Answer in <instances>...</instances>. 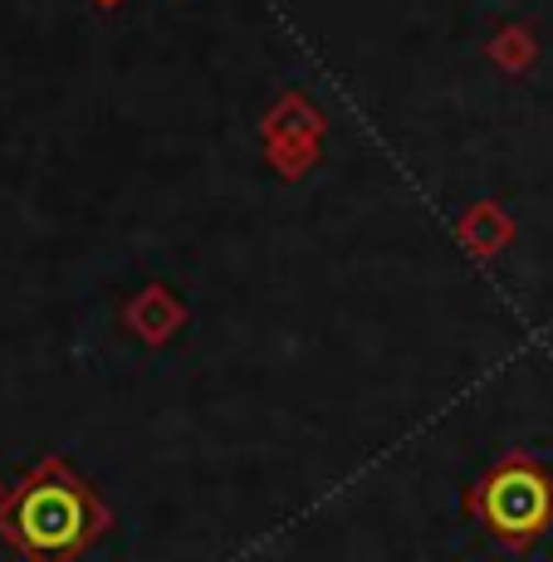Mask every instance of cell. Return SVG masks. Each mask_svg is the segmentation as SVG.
Segmentation results:
<instances>
[{
	"label": "cell",
	"mask_w": 553,
	"mask_h": 562,
	"mask_svg": "<svg viewBox=\"0 0 553 562\" xmlns=\"http://www.w3.org/2000/svg\"><path fill=\"white\" fill-rule=\"evenodd\" d=\"M103 494L64 456L30 464L25 480L0 504V543L25 562H74L108 533Z\"/></svg>",
	"instance_id": "cell-1"
},
{
	"label": "cell",
	"mask_w": 553,
	"mask_h": 562,
	"mask_svg": "<svg viewBox=\"0 0 553 562\" xmlns=\"http://www.w3.org/2000/svg\"><path fill=\"white\" fill-rule=\"evenodd\" d=\"M465 509L509 553H529L553 528V470L524 450H509L471 484Z\"/></svg>",
	"instance_id": "cell-2"
},
{
	"label": "cell",
	"mask_w": 553,
	"mask_h": 562,
	"mask_svg": "<svg viewBox=\"0 0 553 562\" xmlns=\"http://www.w3.org/2000/svg\"><path fill=\"white\" fill-rule=\"evenodd\" d=\"M323 133H329V117L309 93L289 89L259 117V143H265V161L279 171L285 181H299L303 171L319 167L323 153Z\"/></svg>",
	"instance_id": "cell-3"
},
{
	"label": "cell",
	"mask_w": 553,
	"mask_h": 562,
	"mask_svg": "<svg viewBox=\"0 0 553 562\" xmlns=\"http://www.w3.org/2000/svg\"><path fill=\"white\" fill-rule=\"evenodd\" d=\"M187 318H191L187 304H181L167 284L137 289V294L128 299V308H123V328L133 333L137 342H147V348H167V342L187 328Z\"/></svg>",
	"instance_id": "cell-4"
},
{
	"label": "cell",
	"mask_w": 553,
	"mask_h": 562,
	"mask_svg": "<svg viewBox=\"0 0 553 562\" xmlns=\"http://www.w3.org/2000/svg\"><path fill=\"white\" fill-rule=\"evenodd\" d=\"M455 240H461V250H471L475 259H495L515 245V215H509L500 201H475L471 211L461 215Z\"/></svg>",
	"instance_id": "cell-5"
},
{
	"label": "cell",
	"mask_w": 553,
	"mask_h": 562,
	"mask_svg": "<svg viewBox=\"0 0 553 562\" xmlns=\"http://www.w3.org/2000/svg\"><path fill=\"white\" fill-rule=\"evenodd\" d=\"M485 59L509 79H519V74H529L539 64V35L529 25H500L490 35V45H485Z\"/></svg>",
	"instance_id": "cell-6"
},
{
	"label": "cell",
	"mask_w": 553,
	"mask_h": 562,
	"mask_svg": "<svg viewBox=\"0 0 553 562\" xmlns=\"http://www.w3.org/2000/svg\"><path fill=\"white\" fill-rule=\"evenodd\" d=\"M93 5H103V10H113V5H123V0H93Z\"/></svg>",
	"instance_id": "cell-7"
},
{
	"label": "cell",
	"mask_w": 553,
	"mask_h": 562,
	"mask_svg": "<svg viewBox=\"0 0 553 562\" xmlns=\"http://www.w3.org/2000/svg\"><path fill=\"white\" fill-rule=\"evenodd\" d=\"M5 494H10V490H5V484H0V504H5Z\"/></svg>",
	"instance_id": "cell-8"
}]
</instances>
